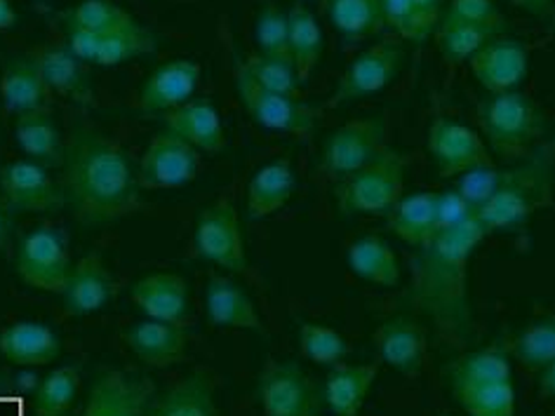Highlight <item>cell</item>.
I'll return each mask as SVG.
<instances>
[{"label":"cell","instance_id":"3","mask_svg":"<svg viewBox=\"0 0 555 416\" xmlns=\"http://www.w3.org/2000/svg\"><path fill=\"white\" fill-rule=\"evenodd\" d=\"M555 188V136L541 142L530 156L499 172L496 188L474 217L485 233L522 229L541 207L551 205Z\"/></svg>","mask_w":555,"mask_h":416},{"label":"cell","instance_id":"39","mask_svg":"<svg viewBox=\"0 0 555 416\" xmlns=\"http://www.w3.org/2000/svg\"><path fill=\"white\" fill-rule=\"evenodd\" d=\"M60 22L80 26V29L100 36L132 29V26L139 24L137 17H132L128 10L120 8L116 0H80L76 8L62 12Z\"/></svg>","mask_w":555,"mask_h":416},{"label":"cell","instance_id":"22","mask_svg":"<svg viewBox=\"0 0 555 416\" xmlns=\"http://www.w3.org/2000/svg\"><path fill=\"white\" fill-rule=\"evenodd\" d=\"M50 92H57L80 106L94 104V88L86 62H80L68 46H40L31 50Z\"/></svg>","mask_w":555,"mask_h":416},{"label":"cell","instance_id":"41","mask_svg":"<svg viewBox=\"0 0 555 416\" xmlns=\"http://www.w3.org/2000/svg\"><path fill=\"white\" fill-rule=\"evenodd\" d=\"M255 43L263 57L293 62V54H289V17L283 8H278L271 0H267L257 12Z\"/></svg>","mask_w":555,"mask_h":416},{"label":"cell","instance_id":"28","mask_svg":"<svg viewBox=\"0 0 555 416\" xmlns=\"http://www.w3.org/2000/svg\"><path fill=\"white\" fill-rule=\"evenodd\" d=\"M295 193V170L287 158H275L253 174L247 184V217L267 219L281 212Z\"/></svg>","mask_w":555,"mask_h":416},{"label":"cell","instance_id":"32","mask_svg":"<svg viewBox=\"0 0 555 416\" xmlns=\"http://www.w3.org/2000/svg\"><path fill=\"white\" fill-rule=\"evenodd\" d=\"M379 363L365 365H335L327 374L323 398L327 407L337 416H358L363 410L365 398L377 381Z\"/></svg>","mask_w":555,"mask_h":416},{"label":"cell","instance_id":"6","mask_svg":"<svg viewBox=\"0 0 555 416\" xmlns=\"http://www.w3.org/2000/svg\"><path fill=\"white\" fill-rule=\"evenodd\" d=\"M408 158L386 146L363 170L344 179L335 188L337 207L349 217H386L405 196Z\"/></svg>","mask_w":555,"mask_h":416},{"label":"cell","instance_id":"10","mask_svg":"<svg viewBox=\"0 0 555 416\" xmlns=\"http://www.w3.org/2000/svg\"><path fill=\"white\" fill-rule=\"evenodd\" d=\"M193 252L201 259L215 263L221 271H247L245 238L241 229V217L233 200L219 198L198 214L196 229H193Z\"/></svg>","mask_w":555,"mask_h":416},{"label":"cell","instance_id":"15","mask_svg":"<svg viewBox=\"0 0 555 416\" xmlns=\"http://www.w3.org/2000/svg\"><path fill=\"white\" fill-rule=\"evenodd\" d=\"M201 154L182 136L170 130L158 132L146 146V154L139 165L137 177L142 188L165 191L182 188L198 177Z\"/></svg>","mask_w":555,"mask_h":416},{"label":"cell","instance_id":"30","mask_svg":"<svg viewBox=\"0 0 555 416\" xmlns=\"http://www.w3.org/2000/svg\"><path fill=\"white\" fill-rule=\"evenodd\" d=\"M60 351V337L43 323L22 321L0 332V353L22 367L48 365Z\"/></svg>","mask_w":555,"mask_h":416},{"label":"cell","instance_id":"45","mask_svg":"<svg viewBox=\"0 0 555 416\" xmlns=\"http://www.w3.org/2000/svg\"><path fill=\"white\" fill-rule=\"evenodd\" d=\"M446 15L482 26V29H490L496 36L506 34V17L494 0H450Z\"/></svg>","mask_w":555,"mask_h":416},{"label":"cell","instance_id":"43","mask_svg":"<svg viewBox=\"0 0 555 416\" xmlns=\"http://www.w3.org/2000/svg\"><path fill=\"white\" fill-rule=\"evenodd\" d=\"M384 20L386 29H391L402 43L422 46L436 34V26L416 10L414 0H384Z\"/></svg>","mask_w":555,"mask_h":416},{"label":"cell","instance_id":"37","mask_svg":"<svg viewBox=\"0 0 555 416\" xmlns=\"http://www.w3.org/2000/svg\"><path fill=\"white\" fill-rule=\"evenodd\" d=\"M492 38H496L494 31L482 29V26L468 24L462 20L448 17L446 12H442L438 29H436V40H438L442 60H446L448 66H452V68L470 62V57H474V54L485 43H490Z\"/></svg>","mask_w":555,"mask_h":416},{"label":"cell","instance_id":"8","mask_svg":"<svg viewBox=\"0 0 555 416\" xmlns=\"http://www.w3.org/2000/svg\"><path fill=\"white\" fill-rule=\"evenodd\" d=\"M402 64H405V43L400 38L388 36L377 40L346 66L325 108H339L382 92L398 78Z\"/></svg>","mask_w":555,"mask_h":416},{"label":"cell","instance_id":"27","mask_svg":"<svg viewBox=\"0 0 555 416\" xmlns=\"http://www.w3.org/2000/svg\"><path fill=\"white\" fill-rule=\"evenodd\" d=\"M163 122L165 130L182 136L184 142H189L193 148L205 151V154H219L227 146L219 110L207 100L186 102L184 106L168 110V114H163Z\"/></svg>","mask_w":555,"mask_h":416},{"label":"cell","instance_id":"14","mask_svg":"<svg viewBox=\"0 0 555 416\" xmlns=\"http://www.w3.org/2000/svg\"><path fill=\"white\" fill-rule=\"evenodd\" d=\"M0 198L12 214H43L60 212L66 207L62 182L52 179L46 165L34 160L8 162L0 170Z\"/></svg>","mask_w":555,"mask_h":416},{"label":"cell","instance_id":"19","mask_svg":"<svg viewBox=\"0 0 555 416\" xmlns=\"http://www.w3.org/2000/svg\"><path fill=\"white\" fill-rule=\"evenodd\" d=\"M374 349L384 365L405 374V377H416L422 374L428 351V337L422 323L414 317L396 315L384 321L374 329Z\"/></svg>","mask_w":555,"mask_h":416},{"label":"cell","instance_id":"29","mask_svg":"<svg viewBox=\"0 0 555 416\" xmlns=\"http://www.w3.org/2000/svg\"><path fill=\"white\" fill-rule=\"evenodd\" d=\"M15 139L29 160L46 165L48 170L64 168L66 144L48 106L17 116Z\"/></svg>","mask_w":555,"mask_h":416},{"label":"cell","instance_id":"23","mask_svg":"<svg viewBox=\"0 0 555 416\" xmlns=\"http://www.w3.org/2000/svg\"><path fill=\"white\" fill-rule=\"evenodd\" d=\"M205 309L215 327L261 332V317L245 289L224 273H210L205 285Z\"/></svg>","mask_w":555,"mask_h":416},{"label":"cell","instance_id":"54","mask_svg":"<svg viewBox=\"0 0 555 416\" xmlns=\"http://www.w3.org/2000/svg\"><path fill=\"white\" fill-rule=\"evenodd\" d=\"M466 416H468V414H466Z\"/></svg>","mask_w":555,"mask_h":416},{"label":"cell","instance_id":"52","mask_svg":"<svg viewBox=\"0 0 555 416\" xmlns=\"http://www.w3.org/2000/svg\"><path fill=\"white\" fill-rule=\"evenodd\" d=\"M60 416H68V414H60Z\"/></svg>","mask_w":555,"mask_h":416},{"label":"cell","instance_id":"25","mask_svg":"<svg viewBox=\"0 0 555 416\" xmlns=\"http://www.w3.org/2000/svg\"><path fill=\"white\" fill-rule=\"evenodd\" d=\"M0 96L5 108L15 116L48 106L50 88L31 52L5 60L3 74H0Z\"/></svg>","mask_w":555,"mask_h":416},{"label":"cell","instance_id":"38","mask_svg":"<svg viewBox=\"0 0 555 416\" xmlns=\"http://www.w3.org/2000/svg\"><path fill=\"white\" fill-rule=\"evenodd\" d=\"M158 50V36L139 22L132 29L106 34L100 38V48L94 54L96 66H120L132 60L146 57Z\"/></svg>","mask_w":555,"mask_h":416},{"label":"cell","instance_id":"21","mask_svg":"<svg viewBox=\"0 0 555 416\" xmlns=\"http://www.w3.org/2000/svg\"><path fill=\"white\" fill-rule=\"evenodd\" d=\"M134 307L151 321L184 325L189 317V285L177 273H151L130 287Z\"/></svg>","mask_w":555,"mask_h":416},{"label":"cell","instance_id":"47","mask_svg":"<svg viewBox=\"0 0 555 416\" xmlns=\"http://www.w3.org/2000/svg\"><path fill=\"white\" fill-rule=\"evenodd\" d=\"M12 226H15V214L10 212V207L5 205V200L0 198V252H5V249L10 247Z\"/></svg>","mask_w":555,"mask_h":416},{"label":"cell","instance_id":"24","mask_svg":"<svg viewBox=\"0 0 555 416\" xmlns=\"http://www.w3.org/2000/svg\"><path fill=\"white\" fill-rule=\"evenodd\" d=\"M125 341L144 365L163 369L182 363L189 346V332L184 325L160 323L149 317V321L137 323L125 332Z\"/></svg>","mask_w":555,"mask_h":416},{"label":"cell","instance_id":"35","mask_svg":"<svg viewBox=\"0 0 555 416\" xmlns=\"http://www.w3.org/2000/svg\"><path fill=\"white\" fill-rule=\"evenodd\" d=\"M289 17V54H293V64L299 82H307L323 60L325 40L323 29L318 24L313 12L304 5L295 3L293 10L287 12Z\"/></svg>","mask_w":555,"mask_h":416},{"label":"cell","instance_id":"36","mask_svg":"<svg viewBox=\"0 0 555 416\" xmlns=\"http://www.w3.org/2000/svg\"><path fill=\"white\" fill-rule=\"evenodd\" d=\"M513 360L527 369H544L555 363V315H537L516 337L506 339Z\"/></svg>","mask_w":555,"mask_h":416},{"label":"cell","instance_id":"48","mask_svg":"<svg viewBox=\"0 0 555 416\" xmlns=\"http://www.w3.org/2000/svg\"><path fill=\"white\" fill-rule=\"evenodd\" d=\"M414 5L438 29V22L442 17V12H446L442 10V0H414Z\"/></svg>","mask_w":555,"mask_h":416},{"label":"cell","instance_id":"26","mask_svg":"<svg viewBox=\"0 0 555 416\" xmlns=\"http://www.w3.org/2000/svg\"><path fill=\"white\" fill-rule=\"evenodd\" d=\"M386 226L398 240L422 249L438 233V191H416L402 196L386 214Z\"/></svg>","mask_w":555,"mask_h":416},{"label":"cell","instance_id":"13","mask_svg":"<svg viewBox=\"0 0 555 416\" xmlns=\"http://www.w3.org/2000/svg\"><path fill=\"white\" fill-rule=\"evenodd\" d=\"M263 416H318L321 393L295 360L269 358L259 372Z\"/></svg>","mask_w":555,"mask_h":416},{"label":"cell","instance_id":"1","mask_svg":"<svg viewBox=\"0 0 555 416\" xmlns=\"http://www.w3.org/2000/svg\"><path fill=\"white\" fill-rule=\"evenodd\" d=\"M488 233L470 217L454 229H442L426 247L416 249L410 301L431 321L440 341L454 351L474 339L468 299V263Z\"/></svg>","mask_w":555,"mask_h":416},{"label":"cell","instance_id":"4","mask_svg":"<svg viewBox=\"0 0 555 416\" xmlns=\"http://www.w3.org/2000/svg\"><path fill=\"white\" fill-rule=\"evenodd\" d=\"M456 405L468 416H516L506 339L466 351L442 369Z\"/></svg>","mask_w":555,"mask_h":416},{"label":"cell","instance_id":"20","mask_svg":"<svg viewBox=\"0 0 555 416\" xmlns=\"http://www.w3.org/2000/svg\"><path fill=\"white\" fill-rule=\"evenodd\" d=\"M201 82V64L193 60H172L151 74L137 96V106L144 114H168L191 102Z\"/></svg>","mask_w":555,"mask_h":416},{"label":"cell","instance_id":"46","mask_svg":"<svg viewBox=\"0 0 555 416\" xmlns=\"http://www.w3.org/2000/svg\"><path fill=\"white\" fill-rule=\"evenodd\" d=\"M513 8L525 10L527 15H532L537 20H548L555 12V0H508Z\"/></svg>","mask_w":555,"mask_h":416},{"label":"cell","instance_id":"34","mask_svg":"<svg viewBox=\"0 0 555 416\" xmlns=\"http://www.w3.org/2000/svg\"><path fill=\"white\" fill-rule=\"evenodd\" d=\"M321 8L349 43L379 36L386 29L384 0H321Z\"/></svg>","mask_w":555,"mask_h":416},{"label":"cell","instance_id":"44","mask_svg":"<svg viewBox=\"0 0 555 416\" xmlns=\"http://www.w3.org/2000/svg\"><path fill=\"white\" fill-rule=\"evenodd\" d=\"M245 72L253 76L261 88L289 94V96H299V78L295 72L293 62H283V60H271L263 57V54L255 52L249 57L243 60Z\"/></svg>","mask_w":555,"mask_h":416},{"label":"cell","instance_id":"2","mask_svg":"<svg viewBox=\"0 0 555 416\" xmlns=\"http://www.w3.org/2000/svg\"><path fill=\"white\" fill-rule=\"evenodd\" d=\"M62 186L66 205L86 226L142 210V184L125 148L90 122H76L66 142Z\"/></svg>","mask_w":555,"mask_h":416},{"label":"cell","instance_id":"16","mask_svg":"<svg viewBox=\"0 0 555 416\" xmlns=\"http://www.w3.org/2000/svg\"><path fill=\"white\" fill-rule=\"evenodd\" d=\"M156 388L146 374L108 369L94 379L80 416H146Z\"/></svg>","mask_w":555,"mask_h":416},{"label":"cell","instance_id":"5","mask_svg":"<svg viewBox=\"0 0 555 416\" xmlns=\"http://www.w3.org/2000/svg\"><path fill=\"white\" fill-rule=\"evenodd\" d=\"M480 134L492 158L516 165L541 144L546 132V116L539 104L520 90L490 94L478 106Z\"/></svg>","mask_w":555,"mask_h":416},{"label":"cell","instance_id":"40","mask_svg":"<svg viewBox=\"0 0 555 416\" xmlns=\"http://www.w3.org/2000/svg\"><path fill=\"white\" fill-rule=\"evenodd\" d=\"M78 386H80V372L76 365H66L50 372L48 377L40 381L38 391L34 395V414L36 416L68 414L78 395Z\"/></svg>","mask_w":555,"mask_h":416},{"label":"cell","instance_id":"50","mask_svg":"<svg viewBox=\"0 0 555 416\" xmlns=\"http://www.w3.org/2000/svg\"><path fill=\"white\" fill-rule=\"evenodd\" d=\"M17 26V12L10 0H0V31H8Z\"/></svg>","mask_w":555,"mask_h":416},{"label":"cell","instance_id":"31","mask_svg":"<svg viewBox=\"0 0 555 416\" xmlns=\"http://www.w3.org/2000/svg\"><path fill=\"white\" fill-rule=\"evenodd\" d=\"M349 269L370 285L393 289L402 281V269L396 252L379 235H360L346 249Z\"/></svg>","mask_w":555,"mask_h":416},{"label":"cell","instance_id":"42","mask_svg":"<svg viewBox=\"0 0 555 416\" xmlns=\"http://www.w3.org/2000/svg\"><path fill=\"white\" fill-rule=\"evenodd\" d=\"M299 343H301V353L315 365L335 367L344 363V358L349 355V343H346V339L337 329L325 327V325L304 323L299 329Z\"/></svg>","mask_w":555,"mask_h":416},{"label":"cell","instance_id":"12","mask_svg":"<svg viewBox=\"0 0 555 416\" xmlns=\"http://www.w3.org/2000/svg\"><path fill=\"white\" fill-rule=\"evenodd\" d=\"M426 148L442 179H460L478 168L494 165L480 132L442 114H436L428 125Z\"/></svg>","mask_w":555,"mask_h":416},{"label":"cell","instance_id":"11","mask_svg":"<svg viewBox=\"0 0 555 416\" xmlns=\"http://www.w3.org/2000/svg\"><path fill=\"white\" fill-rule=\"evenodd\" d=\"M15 269L29 287L40 289V292L62 295L68 273H72V257H68L64 231L43 224L24 235L17 247Z\"/></svg>","mask_w":555,"mask_h":416},{"label":"cell","instance_id":"51","mask_svg":"<svg viewBox=\"0 0 555 416\" xmlns=\"http://www.w3.org/2000/svg\"><path fill=\"white\" fill-rule=\"evenodd\" d=\"M15 388H17L15 374H12L10 369H0V398L10 395L12 391H15Z\"/></svg>","mask_w":555,"mask_h":416},{"label":"cell","instance_id":"17","mask_svg":"<svg viewBox=\"0 0 555 416\" xmlns=\"http://www.w3.org/2000/svg\"><path fill=\"white\" fill-rule=\"evenodd\" d=\"M468 68L478 86L490 94L513 92L522 86L530 72V52L518 40L496 36L470 57Z\"/></svg>","mask_w":555,"mask_h":416},{"label":"cell","instance_id":"53","mask_svg":"<svg viewBox=\"0 0 555 416\" xmlns=\"http://www.w3.org/2000/svg\"><path fill=\"white\" fill-rule=\"evenodd\" d=\"M553 416H555V412H553Z\"/></svg>","mask_w":555,"mask_h":416},{"label":"cell","instance_id":"7","mask_svg":"<svg viewBox=\"0 0 555 416\" xmlns=\"http://www.w3.org/2000/svg\"><path fill=\"white\" fill-rule=\"evenodd\" d=\"M233 86L247 116L259 128L271 132H283L293 136H309L315 132L321 122L323 108L309 102H301L299 96H289L261 88L259 82L245 72L243 60L233 57Z\"/></svg>","mask_w":555,"mask_h":416},{"label":"cell","instance_id":"49","mask_svg":"<svg viewBox=\"0 0 555 416\" xmlns=\"http://www.w3.org/2000/svg\"><path fill=\"white\" fill-rule=\"evenodd\" d=\"M539 393L548 400H555V363L539 369Z\"/></svg>","mask_w":555,"mask_h":416},{"label":"cell","instance_id":"9","mask_svg":"<svg viewBox=\"0 0 555 416\" xmlns=\"http://www.w3.org/2000/svg\"><path fill=\"white\" fill-rule=\"evenodd\" d=\"M386 146V120L382 116L349 120L325 139L321 172L330 182L341 184L370 165Z\"/></svg>","mask_w":555,"mask_h":416},{"label":"cell","instance_id":"33","mask_svg":"<svg viewBox=\"0 0 555 416\" xmlns=\"http://www.w3.org/2000/svg\"><path fill=\"white\" fill-rule=\"evenodd\" d=\"M146 416H217L215 379L207 372H193L191 377L170 386Z\"/></svg>","mask_w":555,"mask_h":416},{"label":"cell","instance_id":"18","mask_svg":"<svg viewBox=\"0 0 555 416\" xmlns=\"http://www.w3.org/2000/svg\"><path fill=\"white\" fill-rule=\"evenodd\" d=\"M118 297V281L106 269L102 252H90L72 266L62 289V309L66 315L82 317L106 309Z\"/></svg>","mask_w":555,"mask_h":416}]
</instances>
